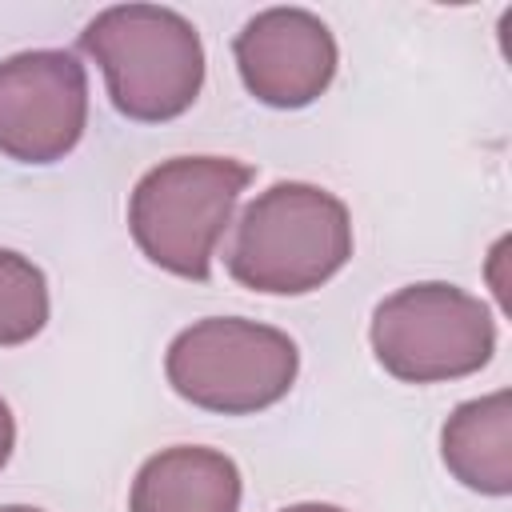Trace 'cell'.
<instances>
[{
	"label": "cell",
	"instance_id": "obj_1",
	"mask_svg": "<svg viewBox=\"0 0 512 512\" xmlns=\"http://www.w3.org/2000/svg\"><path fill=\"white\" fill-rule=\"evenodd\" d=\"M352 256V216L340 196L304 180L264 188L236 220L228 272L268 296H304Z\"/></svg>",
	"mask_w": 512,
	"mask_h": 512
},
{
	"label": "cell",
	"instance_id": "obj_2",
	"mask_svg": "<svg viewBox=\"0 0 512 512\" xmlns=\"http://www.w3.org/2000/svg\"><path fill=\"white\" fill-rule=\"evenodd\" d=\"M80 48L100 64L112 108L140 124L184 116L204 88L200 32L176 8L112 4L84 24Z\"/></svg>",
	"mask_w": 512,
	"mask_h": 512
},
{
	"label": "cell",
	"instance_id": "obj_3",
	"mask_svg": "<svg viewBox=\"0 0 512 512\" xmlns=\"http://www.w3.org/2000/svg\"><path fill=\"white\" fill-rule=\"evenodd\" d=\"M252 164L232 156H172L140 176L128 200L136 248L180 280H208L212 252L232 224Z\"/></svg>",
	"mask_w": 512,
	"mask_h": 512
},
{
	"label": "cell",
	"instance_id": "obj_4",
	"mask_svg": "<svg viewBox=\"0 0 512 512\" xmlns=\"http://www.w3.org/2000/svg\"><path fill=\"white\" fill-rule=\"evenodd\" d=\"M176 396L204 412L252 416L288 396L300 352L288 332L244 316H208L184 328L164 356Z\"/></svg>",
	"mask_w": 512,
	"mask_h": 512
},
{
	"label": "cell",
	"instance_id": "obj_5",
	"mask_svg": "<svg viewBox=\"0 0 512 512\" xmlns=\"http://www.w3.org/2000/svg\"><path fill=\"white\" fill-rule=\"evenodd\" d=\"M368 336L380 368L404 384L472 376L496 352V320L488 304L444 280L408 284L384 296Z\"/></svg>",
	"mask_w": 512,
	"mask_h": 512
},
{
	"label": "cell",
	"instance_id": "obj_6",
	"mask_svg": "<svg viewBox=\"0 0 512 512\" xmlns=\"http://www.w3.org/2000/svg\"><path fill=\"white\" fill-rule=\"evenodd\" d=\"M88 124V72L64 48L0 60V152L16 164L64 160Z\"/></svg>",
	"mask_w": 512,
	"mask_h": 512
},
{
	"label": "cell",
	"instance_id": "obj_7",
	"mask_svg": "<svg viewBox=\"0 0 512 512\" xmlns=\"http://www.w3.org/2000/svg\"><path fill=\"white\" fill-rule=\"evenodd\" d=\"M244 88L268 108H304L336 76V36L308 8H264L232 40Z\"/></svg>",
	"mask_w": 512,
	"mask_h": 512
},
{
	"label": "cell",
	"instance_id": "obj_8",
	"mask_svg": "<svg viewBox=\"0 0 512 512\" xmlns=\"http://www.w3.org/2000/svg\"><path fill=\"white\" fill-rule=\"evenodd\" d=\"M128 512H240V468L216 448H164L136 472Z\"/></svg>",
	"mask_w": 512,
	"mask_h": 512
},
{
	"label": "cell",
	"instance_id": "obj_9",
	"mask_svg": "<svg viewBox=\"0 0 512 512\" xmlns=\"http://www.w3.org/2000/svg\"><path fill=\"white\" fill-rule=\"evenodd\" d=\"M440 456L448 472L484 496L512 492V396L500 388L480 400H464L440 432Z\"/></svg>",
	"mask_w": 512,
	"mask_h": 512
},
{
	"label": "cell",
	"instance_id": "obj_10",
	"mask_svg": "<svg viewBox=\"0 0 512 512\" xmlns=\"http://www.w3.org/2000/svg\"><path fill=\"white\" fill-rule=\"evenodd\" d=\"M44 324H48L44 272L28 256L0 248V348L28 344Z\"/></svg>",
	"mask_w": 512,
	"mask_h": 512
},
{
	"label": "cell",
	"instance_id": "obj_11",
	"mask_svg": "<svg viewBox=\"0 0 512 512\" xmlns=\"http://www.w3.org/2000/svg\"><path fill=\"white\" fill-rule=\"evenodd\" d=\"M12 444H16V420H12L8 404L0 400V468H4L8 456H12Z\"/></svg>",
	"mask_w": 512,
	"mask_h": 512
},
{
	"label": "cell",
	"instance_id": "obj_12",
	"mask_svg": "<svg viewBox=\"0 0 512 512\" xmlns=\"http://www.w3.org/2000/svg\"><path fill=\"white\" fill-rule=\"evenodd\" d=\"M284 512H344V508H336V504H292Z\"/></svg>",
	"mask_w": 512,
	"mask_h": 512
},
{
	"label": "cell",
	"instance_id": "obj_13",
	"mask_svg": "<svg viewBox=\"0 0 512 512\" xmlns=\"http://www.w3.org/2000/svg\"><path fill=\"white\" fill-rule=\"evenodd\" d=\"M0 512H40V508H32V504H4Z\"/></svg>",
	"mask_w": 512,
	"mask_h": 512
}]
</instances>
